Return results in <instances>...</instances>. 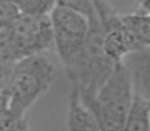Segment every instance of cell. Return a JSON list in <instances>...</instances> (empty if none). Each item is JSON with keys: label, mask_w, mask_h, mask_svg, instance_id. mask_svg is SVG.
<instances>
[{"label": "cell", "mask_w": 150, "mask_h": 131, "mask_svg": "<svg viewBox=\"0 0 150 131\" xmlns=\"http://www.w3.org/2000/svg\"><path fill=\"white\" fill-rule=\"evenodd\" d=\"M57 78L56 64L43 54L27 56L15 62L13 75L0 94L13 115L27 117L29 110L46 93Z\"/></svg>", "instance_id": "obj_1"}, {"label": "cell", "mask_w": 150, "mask_h": 131, "mask_svg": "<svg viewBox=\"0 0 150 131\" xmlns=\"http://www.w3.org/2000/svg\"><path fill=\"white\" fill-rule=\"evenodd\" d=\"M57 5L69 7L79 11L86 18H90L95 13L94 0H56Z\"/></svg>", "instance_id": "obj_11"}, {"label": "cell", "mask_w": 150, "mask_h": 131, "mask_svg": "<svg viewBox=\"0 0 150 131\" xmlns=\"http://www.w3.org/2000/svg\"><path fill=\"white\" fill-rule=\"evenodd\" d=\"M20 13L43 17L48 15L57 5L56 0H11Z\"/></svg>", "instance_id": "obj_10"}, {"label": "cell", "mask_w": 150, "mask_h": 131, "mask_svg": "<svg viewBox=\"0 0 150 131\" xmlns=\"http://www.w3.org/2000/svg\"><path fill=\"white\" fill-rule=\"evenodd\" d=\"M0 131H29L27 117L13 115L2 94H0Z\"/></svg>", "instance_id": "obj_9"}, {"label": "cell", "mask_w": 150, "mask_h": 131, "mask_svg": "<svg viewBox=\"0 0 150 131\" xmlns=\"http://www.w3.org/2000/svg\"><path fill=\"white\" fill-rule=\"evenodd\" d=\"M8 27L15 42L18 60L35 54H43L54 46L48 15L34 17L20 13Z\"/></svg>", "instance_id": "obj_4"}, {"label": "cell", "mask_w": 150, "mask_h": 131, "mask_svg": "<svg viewBox=\"0 0 150 131\" xmlns=\"http://www.w3.org/2000/svg\"><path fill=\"white\" fill-rule=\"evenodd\" d=\"M67 131H101L91 109L80 97L77 88L71 86L66 114Z\"/></svg>", "instance_id": "obj_5"}, {"label": "cell", "mask_w": 150, "mask_h": 131, "mask_svg": "<svg viewBox=\"0 0 150 131\" xmlns=\"http://www.w3.org/2000/svg\"><path fill=\"white\" fill-rule=\"evenodd\" d=\"M48 17L54 46L68 78L75 71L83 52L88 19L79 11L61 5H56Z\"/></svg>", "instance_id": "obj_3"}, {"label": "cell", "mask_w": 150, "mask_h": 131, "mask_svg": "<svg viewBox=\"0 0 150 131\" xmlns=\"http://www.w3.org/2000/svg\"><path fill=\"white\" fill-rule=\"evenodd\" d=\"M134 95L129 72L123 62H118L96 95L83 102L95 115L101 131H123Z\"/></svg>", "instance_id": "obj_2"}, {"label": "cell", "mask_w": 150, "mask_h": 131, "mask_svg": "<svg viewBox=\"0 0 150 131\" xmlns=\"http://www.w3.org/2000/svg\"><path fill=\"white\" fill-rule=\"evenodd\" d=\"M15 62H0V93L6 88L7 84L11 81L13 68H15Z\"/></svg>", "instance_id": "obj_12"}, {"label": "cell", "mask_w": 150, "mask_h": 131, "mask_svg": "<svg viewBox=\"0 0 150 131\" xmlns=\"http://www.w3.org/2000/svg\"><path fill=\"white\" fill-rule=\"evenodd\" d=\"M121 26L129 40L133 51L149 48L150 20L149 11L138 8L127 15H119Z\"/></svg>", "instance_id": "obj_6"}, {"label": "cell", "mask_w": 150, "mask_h": 131, "mask_svg": "<svg viewBox=\"0 0 150 131\" xmlns=\"http://www.w3.org/2000/svg\"><path fill=\"white\" fill-rule=\"evenodd\" d=\"M123 131H150L149 98L135 94L125 117Z\"/></svg>", "instance_id": "obj_8"}, {"label": "cell", "mask_w": 150, "mask_h": 131, "mask_svg": "<svg viewBox=\"0 0 150 131\" xmlns=\"http://www.w3.org/2000/svg\"><path fill=\"white\" fill-rule=\"evenodd\" d=\"M149 48L129 53L122 60L129 72L135 94L149 98Z\"/></svg>", "instance_id": "obj_7"}]
</instances>
